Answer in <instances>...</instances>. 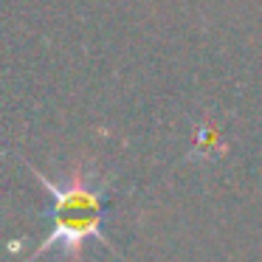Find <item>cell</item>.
<instances>
[{
	"label": "cell",
	"mask_w": 262,
	"mask_h": 262,
	"mask_svg": "<svg viewBox=\"0 0 262 262\" xmlns=\"http://www.w3.org/2000/svg\"><path fill=\"white\" fill-rule=\"evenodd\" d=\"M23 164L29 166L31 175L40 181V186L54 198V206H51L54 228H51L48 237H42L40 248L31 254L29 262H34L37 256L51 251L54 245H62V254L68 262H82L85 243H91V239H99L107 251H116L113 243H110L102 231V209H104L107 183L93 186L91 183L93 178H91V172H88L85 164H76L65 183H54L51 178H46L37 166H31L29 161H23Z\"/></svg>",
	"instance_id": "1"
}]
</instances>
